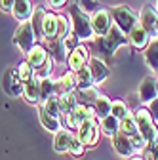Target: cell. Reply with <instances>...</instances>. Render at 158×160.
<instances>
[{
	"instance_id": "obj_8",
	"label": "cell",
	"mask_w": 158,
	"mask_h": 160,
	"mask_svg": "<svg viewBox=\"0 0 158 160\" xmlns=\"http://www.w3.org/2000/svg\"><path fill=\"white\" fill-rule=\"evenodd\" d=\"M2 90L10 97H21L23 95V82L19 80V76L15 72V67H10V69L4 71V74H2Z\"/></svg>"
},
{
	"instance_id": "obj_41",
	"label": "cell",
	"mask_w": 158,
	"mask_h": 160,
	"mask_svg": "<svg viewBox=\"0 0 158 160\" xmlns=\"http://www.w3.org/2000/svg\"><path fill=\"white\" fill-rule=\"evenodd\" d=\"M147 152V160H158V141L156 143H152V145H149V149L145 151Z\"/></svg>"
},
{
	"instance_id": "obj_35",
	"label": "cell",
	"mask_w": 158,
	"mask_h": 160,
	"mask_svg": "<svg viewBox=\"0 0 158 160\" xmlns=\"http://www.w3.org/2000/svg\"><path fill=\"white\" fill-rule=\"evenodd\" d=\"M86 145L80 141V139H78L76 135L72 137V141H71V147H69V154L71 156H74V158H82L84 154H86Z\"/></svg>"
},
{
	"instance_id": "obj_1",
	"label": "cell",
	"mask_w": 158,
	"mask_h": 160,
	"mask_svg": "<svg viewBox=\"0 0 158 160\" xmlns=\"http://www.w3.org/2000/svg\"><path fill=\"white\" fill-rule=\"evenodd\" d=\"M130 40H128V34L122 32L116 25L111 27V31L105 34V36H95L91 42H90V50L93 52V57H99L109 65L112 61V55L114 52L120 48V46H128Z\"/></svg>"
},
{
	"instance_id": "obj_32",
	"label": "cell",
	"mask_w": 158,
	"mask_h": 160,
	"mask_svg": "<svg viewBox=\"0 0 158 160\" xmlns=\"http://www.w3.org/2000/svg\"><path fill=\"white\" fill-rule=\"evenodd\" d=\"M15 72H17V76H19V80L25 84V82H29V80H32V76H34V69L31 67V63L27 61H21L17 67H15Z\"/></svg>"
},
{
	"instance_id": "obj_40",
	"label": "cell",
	"mask_w": 158,
	"mask_h": 160,
	"mask_svg": "<svg viewBox=\"0 0 158 160\" xmlns=\"http://www.w3.org/2000/svg\"><path fill=\"white\" fill-rule=\"evenodd\" d=\"M147 109H149V112L152 114V118L158 122V95L152 99V101H149V103H147Z\"/></svg>"
},
{
	"instance_id": "obj_14",
	"label": "cell",
	"mask_w": 158,
	"mask_h": 160,
	"mask_svg": "<svg viewBox=\"0 0 158 160\" xmlns=\"http://www.w3.org/2000/svg\"><path fill=\"white\" fill-rule=\"evenodd\" d=\"M128 40H130V44H131L135 50L143 52V50L149 46V42H151V34L143 29L141 23H137V25L128 32Z\"/></svg>"
},
{
	"instance_id": "obj_18",
	"label": "cell",
	"mask_w": 158,
	"mask_h": 160,
	"mask_svg": "<svg viewBox=\"0 0 158 160\" xmlns=\"http://www.w3.org/2000/svg\"><path fill=\"white\" fill-rule=\"evenodd\" d=\"M112 147H114V152L118 156H122V158H130L133 156V147H131V141H130V137L122 132H118L114 137H112Z\"/></svg>"
},
{
	"instance_id": "obj_25",
	"label": "cell",
	"mask_w": 158,
	"mask_h": 160,
	"mask_svg": "<svg viewBox=\"0 0 158 160\" xmlns=\"http://www.w3.org/2000/svg\"><path fill=\"white\" fill-rule=\"evenodd\" d=\"M90 88H95V84H93L90 67L84 65L82 69L76 71V90H90Z\"/></svg>"
},
{
	"instance_id": "obj_20",
	"label": "cell",
	"mask_w": 158,
	"mask_h": 160,
	"mask_svg": "<svg viewBox=\"0 0 158 160\" xmlns=\"http://www.w3.org/2000/svg\"><path fill=\"white\" fill-rule=\"evenodd\" d=\"M38 120H40L42 128H44L46 132H52V133H55V132H59V130L63 128L61 118H55V116L48 114V112L44 111V107H42V105H38Z\"/></svg>"
},
{
	"instance_id": "obj_42",
	"label": "cell",
	"mask_w": 158,
	"mask_h": 160,
	"mask_svg": "<svg viewBox=\"0 0 158 160\" xmlns=\"http://www.w3.org/2000/svg\"><path fill=\"white\" fill-rule=\"evenodd\" d=\"M13 4H15V0H0V10L6 12V13H12Z\"/></svg>"
},
{
	"instance_id": "obj_26",
	"label": "cell",
	"mask_w": 158,
	"mask_h": 160,
	"mask_svg": "<svg viewBox=\"0 0 158 160\" xmlns=\"http://www.w3.org/2000/svg\"><path fill=\"white\" fill-rule=\"evenodd\" d=\"M93 109L97 112V118H103L107 114H111V109H112V99H109L107 95L103 93H97L95 101H93Z\"/></svg>"
},
{
	"instance_id": "obj_45",
	"label": "cell",
	"mask_w": 158,
	"mask_h": 160,
	"mask_svg": "<svg viewBox=\"0 0 158 160\" xmlns=\"http://www.w3.org/2000/svg\"><path fill=\"white\" fill-rule=\"evenodd\" d=\"M156 93H158V78H156Z\"/></svg>"
},
{
	"instance_id": "obj_16",
	"label": "cell",
	"mask_w": 158,
	"mask_h": 160,
	"mask_svg": "<svg viewBox=\"0 0 158 160\" xmlns=\"http://www.w3.org/2000/svg\"><path fill=\"white\" fill-rule=\"evenodd\" d=\"M137 95H139V101L141 105H147L149 101L158 95L156 93V78L154 76H145L139 84V90H137Z\"/></svg>"
},
{
	"instance_id": "obj_39",
	"label": "cell",
	"mask_w": 158,
	"mask_h": 160,
	"mask_svg": "<svg viewBox=\"0 0 158 160\" xmlns=\"http://www.w3.org/2000/svg\"><path fill=\"white\" fill-rule=\"evenodd\" d=\"M78 4H82V10H84V12H88V13H93L95 10H99L93 0H78Z\"/></svg>"
},
{
	"instance_id": "obj_2",
	"label": "cell",
	"mask_w": 158,
	"mask_h": 160,
	"mask_svg": "<svg viewBox=\"0 0 158 160\" xmlns=\"http://www.w3.org/2000/svg\"><path fill=\"white\" fill-rule=\"evenodd\" d=\"M69 15H71V21H72V32L80 38V42H91L95 38V32L91 29L90 13L84 12L80 8V4H72L69 8Z\"/></svg>"
},
{
	"instance_id": "obj_43",
	"label": "cell",
	"mask_w": 158,
	"mask_h": 160,
	"mask_svg": "<svg viewBox=\"0 0 158 160\" xmlns=\"http://www.w3.org/2000/svg\"><path fill=\"white\" fill-rule=\"evenodd\" d=\"M48 4H50L53 10H61V8L67 4V0H48Z\"/></svg>"
},
{
	"instance_id": "obj_19",
	"label": "cell",
	"mask_w": 158,
	"mask_h": 160,
	"mask_svg": "<svg viewBox=\"0 0 158 160\" xmlns=\"http://www.w3.org/2000/svg\"><path fill=\"white\" fill-rule=\"evenodd\" d=\"M32 12H34V6H32L31 0H15L12 15L15 17V21L23 23V21H29V19H31Z\"/></svg>"
},
{
	"instance_id": "obj_3",
	"label": "cell",
	"mask_w": 158,
	"mask_h": 160,
	"mask_svg": "<svg viewBox=\"0 0 158 160\" xmlns=\"http://www.w3.org/2000/svg\"><path fill=\"white\" fill-rule=\"evenodd\" d=\"M135 116V122H137V128H139L141 135L147 139V143L152 145L158 141V122L152 118V114L149 112V109L141 107V109H137L133 112Z\"/></svg>"
},
{
	"instance_id": "obj_30",
	"label": "cell",
	"mask_w": 158,
	"mask_h": 160,
	"mask_svg": "<svg viewBox=\"0 0 158 160\" xmlns=\"http://www.w3.org/2000/svg\"><path fill=\"white\" fill-rule=\"evenodd\" d=\"M72 31V21H71V15L67 13H57V36L59 38H65L69 32Z\"/></svg>"
},
{
	"instance_id": "obj_12",
	"label": "cell",
	"mask_w": 158,
	"mask_h": 160,
	"mask_svg": "<svg viewBox=\"0 0 158 160\" xmlns=\"http://www.w3.org/2000/svg\"><path fill=\"white\" fill-rule=\"evenodd\" d=\"M88 67H90V72H91V78H93L95 88H97V86H101L105 80L109 78V65L103 61V59L91 55V57H90V61H88Z\"/></svg>"
},
{
	"instance_id": "obj_22",
	"label": "cell",
	"mask_w": 158,
	"mask_h": 160,
	"mask_svg": "<svg viewBox=\"0 0 158 160\" xmlns=\"http://www.w3.org/2000/svg\"><path fill=\"white\" fill-rule=\"evenodd\" d=\"M143 55H145V63L151 71L158 72V38H151L149 46L143 50Z\"/></svg>"
},
{
	"instance_id": "obj_15",
	"label": "cell",
	"mask_w": 158,
	"mask_h": 160,
	"mask_svg": "<svg viewBox=\"0 0 158 160\" xmlns=\"http://www.w3.org/2000/svg\"><path fill=\"white\" fill-rule=\"evenodd\" d=\"M23 97L25 101L31 105H42V90H40V80H29V82L23 84Z\"/></svg>"
},
{
	"instance_id": "obj_31",
	"label": "cell",
	"mask_w": 158,
	"mask_h": 160,
	"mask_svg": "<svg viewBox=\"0 0 158 160\" xmlns=\"http://www.w3.org/2000/svg\"><path fill=\"white\" fill-rule=\"evenodd\" d=\"M120 132L126 133L128 137H131V135H135V133H139V128H137V122H135V116H133L131 112L120 120Z\"/></svg>"
},
{
	"instance_id": "obj_10",
	"label": "cell",
	"mask_w": 158,
	"mask_h": 160,
	"mask_svg": "<svg viewBox=\"0 0 158 160\" xmlns=\"http://www.w3.org/2000/svg\"><path fill=\"white\" fill-rule=\"evenodd\" d=\"M90 57H91V53H90V48L82 42V44H78L74 50H71L69 52V57H67V65H69V69L71 71H78V69H82L84 65H88V61H90Z\"/></svg>"
},
{
	"instance_id": "obj_21",
	"label": "cell",
	"mask_w": 158,
	"mask_h": 160,
	"mask_svg": "<svg viewBox=\"0 0 158 160\" xmlns=\"http://www.w3.org/2000/svg\"><path fill=\"white\" fill-rule=\"evenodd\" d=\"M99 126H101V133L112 139L118 132H120V120H118V118L111 112V114L99 118Z\"/></svg>"
},
{
	"instance_id": "obj_6",
	"label": "cell",
	"mask_w": 158,
	"mask_h": 160,
	"mask_svg": "<svg viewBox=\"0 0 158 160\" xmlns=\"http://www.w3.org/2000/svg\"><path fill=\"white\" fill-rule=\"evenodd\" d=\"M36 42H38V40H36V36H34V31H32L31 21L19 23V27H17L15 32H13V44L21 50V53L25 55Z\"/></svg>"
},
{
	"instance_id": "obj_46",
	"label": "cell",
	"mask_w": 158,
	"mask_h": 160,
	"mask_svg": "<svg viewBox=\"0 0 158 160\" xmlns=\"http://www.w3.org/2000/svg\"><path fill=\"white\" fill-rule=\"evenodd\" d=\"M156 31H158V19H156Z\"/></svg>"
},
{
	"instance_id": "obj_9",
	"label": "cell",
	"mask_w": 158,
	"mask_h": 160,
	"mask_svg": "<svg viewBox=\"0 0 158 160\" xmlns=\"http://www.w3.org/2000/svg\"><path fill=\"white\" fill-rule=\"evenodd\" d=\"M90 21H91V29L95 36H105L112 27V17L109 10H95L90 15Z\"/></svg>"
},
{
	"instance_id": "obj_7",
	"label": "cell",
	"mask_w": 158,
	"mask_h": 160,
	"mask_svg": "<svg viewBox=\"0 0 158 160\" xmlns=\"http://www.w3.org/2000/svg\"><path fill=\"white\" fill-rule=\"evenodd\" d=\"M50 57H52V61L55 65H65L67 63V57H69V50L65 48V42H63V38H59V36H53V38H44L42 40Z\"/></svg>"
},
{
	"instance_id": "obj_44",
	"label": "cell",
	"mask_w": 158,
	"mask_h": 160,
	"mask_svg": "<svg viewBox=\"0 0 158 160\" xmlns=\"http://www.w3.org/2000/svg\"><path fill=\"white\" fill-rule=\"evenodd\" d=\"M130 160H147V158L141 156V154H135V156H130Z\"/></svg>"
},
{
	"instance_id": "obj_37",
	"label": "cell",
	"mask_w": 158,
	"mask_h": 160,
	"mask_svg": "<svg viewBox=\"0 0 158 160\" xmlns=\"http://www.w3.org/2000/svg\"><path fill=\"white\" fill-rule=\"evenodd\" d=\"M53 65H55V63L52 61V57H50V59H48V61H46L40 69H36V71H34V76H32V78H36V80L50 78V76H52V72H53Z\"/></svg>"
},
{
	"instance_id": "obj_23",
	"label": "cell",
	"mask_w": 158,
	"mask_h": 160,
	"mask_svg": "<svg viewBox=\"0 0 158 160\" xmlns=\"http://www.w3.org/2000/svg\"><path fill=\"white\" fill-rule=\"evenodd\" d=\"M44 15H46V10L40 6V8H34L32 15H31V25H32V31H34V36L36 40H44Z\"/></svg>"
},
{
	"instance_id": "obj_4",
	"label": "cell",
	"mask_w": 158,
	"mask_h": 160,
	"mask_svg": "<svg viewBox=\"0 0 158 160\" xmlns=\"http://www.w3.org/2000/svg\"><path fill=\"white\" fill-rule=\"evenodd\" d=\"M111 12V17H112V23L120 29L122 32H130L137 23H139V13H135L130 6L122 4V6H114L109 10Z\"/></svg>"
},
{
	"instance_id": "obj_38",
	"label": "cell",
	"mask_w": 158,
	"mask_h": 160,
	"mask_svg": "<svg viewBox=\"0 0 158 160\" xmlns=\"http://www.w3.org/2000/svg\"><path fill=\"white\" fill-rule=\"evenodd\" d=\"M63 42H65V48H67L69 52H71V50H74L78 44H82V42H80V38H78V36H76L72 31H71V32H69V34L63 38Z\"/></svg>"
},
{
	"instance_id": "obj_28",
	"label": "cell",
	"mask_w": 158,
	"mask_h": 160,
	"mask_svg": "<svg viewBox=\"0 0 158 160\" xmlns=\"http://www.w3.org/2000/svg\"><path fill=\"white\" fill-rule=\"evenodd\" d=\"M59 105H61L63 114H65V112L74 111V109H76V105H78L76 93H74V92H61V93H59Z\"/></svg>"
},
{
	"instance_id": "obj_5",
	"label": "cell",
	"mask_w": 158,
	"mask_h": 160,
	"mask_svg": "<svg viewBox=\"0 0 158 160\" xmlns=\"http://www.w3.org/2000/svg\"><path fill=\"white\" fill-rule=\"evenodd\" d=\"M74 135L80 139V141L86 145V147H95L99 143V137H101V126H99V118H90V120H84L74 132Z\"/></svg>"
},
{
	"instance_id": "obj_27",
	"label": "cell",
	"mask_w": 158,
	"mask_h": 160,
	"mask_svg": "<svg viewBox=\"0 0 158 160\" xmlns=\"http://www.w3.org/2000/svg\"><path fill=\"white\" fill-rule=\"evenodd\" d=\"M42 107L48 114L55 116V118H61L63 111H61V105H59V93H53L50 97H46L44 101H42Z\"/></svg>"
},
{
	"instance_id": "obj_34",
	"label": "cell",
	"mask_w": 158,
	"mask_h": 160,
	"mask_svg": "<svg viewBox=\"0 0 158 160\" xmlns=\"http://www.w3.org/2000/svg\"><path fill=\"white\" fill-rule=\"evenodd\" d=\"M40 90H42V101H44L46 97H50V95L57 93V82H55V78H53V76H50V78L40 80Z\"/></svg>"
},
{
	"instance_id": "obj_33",
	"label": "cell",
	"mask_w": 158,
	"mask_h": 160,
	"mask_svg": "<svg viewBox=\"0 0 158 160\" xmlns=\"http://www.w3.org/2000/svg\"><path fill=\"white\" fill-rule=\"evenodd\" d=\"M74 93H76L78 103H82V105H93L95 97H97V90L95 88H90V90H74Z\"/></svg>"
},
{
	"instance_id": "obj_13",
	"label": "cell",
	"mask_w": 158,
	"mask_h": 160,
	"mask_svg": "<svg viewBox=\"0 0 158 160\" xmlns=\"http://www.w3.org/2000/svg\"><path fill=\"white\" fill-rule=\"evenodd\" d=\"M25 59L31 63V67L36 71V69H40L48 59H50V53H48V50H46V46L44 44H40V42H36L27 53H25Z\"/></svg>"
},
{
	"instance_id": "obj_17",
	"label": "cell",
	"mask_w": 158,
	"mask_h": 160,
	"mask_svg": "<svg viewBox=\"0 0 158 160\" xmlns=\"http://www.w3.org/2000/svg\"><path fill=\"white\" fill-rule=\"evenodd\" d=\"M74 137V132L69 130V128H61L59 132L53 133V151L63 154V152H69V147H71V141Z\"/></svg>"
},
{
	"instance_id": "obj_11",
	"label": "cell",
	"mask_w": 158,
	"mask_h": 160,
	"mask_svg": "<svg viewBox=\"0 0 158 160\" xmlns=\"http://www.w3.org/2000/svg\"><path fill=\"white\" fill-rule=\"evenodd\" d=\"M156 19H158V10L151 4L143 6V10L139 12V23L143 25V29L151 34V38H158V31H156Z\"/></svg>"
},
{
	"instance_id": "obj_36",
	"label": "cell",
	"mask_w": 158,
	"mask_h": 160,
	"mask_svg": "<svg viewBox=\"0 0 158 160\" xmlns=\"http://www.w3.org/2000/svg\"><path fill=\"white\" fill-rule=\"evenodd\" d=\"M111 112H112L118 120H122L124 116L130 114V109H128V105L122 101V99H114V101H112V109H111Z\"/></svg>"
},
{
	"instance_id": "obj_24",
	"label": "cell",
	"mask_w": 158,
	"mask_h": 160,
	"mask_svg": "<svg viewBox=\"0 0 158 160\" xmlns=\"http://www.w3.org/2000/svg\"><path fill=\"white\" fill-rule=\"evenodd\" d=\"M55 82H57V93H61V92H74L76 90V72L69 69L65 74L59 76Z\"/></svg>"
},
{
	"instance_id": "obj_29",
	"label": "cell",
	"mask_w": 158,
	"mask_h": 160,
	"mask_svg": "<svg viewBox=\"0 0 158 160\" xmlns=\"http://www.w3.org/2000/svg\"><path fill=\"white\" fill-rule=\"evenodd\" d=\"M57 36V13L46 12L44 15V38H53Z\"/></svg>"
}]
</instances>
